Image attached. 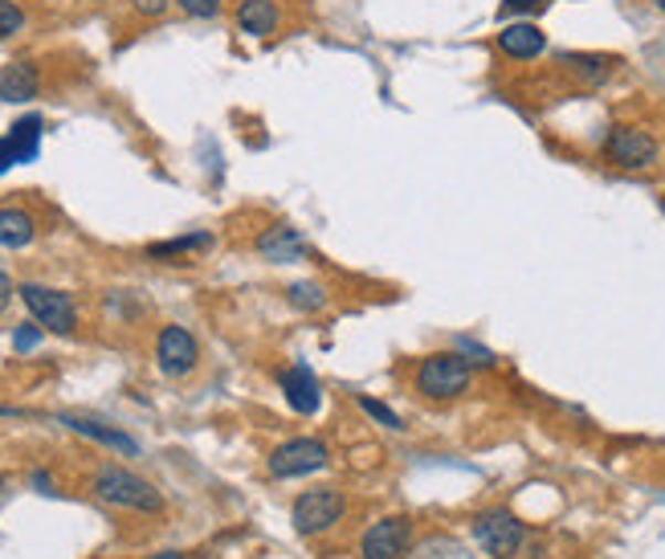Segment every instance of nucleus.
I'll return each instance as SVG.
<instances>
[{"mask_svg": "<svg viewBox=\"0 0 665 559\" xmlns=\"http://www.w3.org/2000/svg\"><path fill=\"white\" fill-rule=\"evenodd\" d=\"M21 25H25V13L17 9L13 0H0V38H13V33H21Z\"/></svg>", "mask_w": 665, "mask_h": 559, "instance_id": "obj_23", "label": "nucleus"}, {"mask_svg": "<svg viewBox=\"0 0 665 559\" xmlns=\"http://www.w3.org/2000/svg\"><path fill=\"white\" fill-rule=\"evenodd\" d=\"M62 425L74 429V433H82V437L98 441V445H110V450L127 453V457H135V453H139V445H135V441L127 437V433H119V429H107V425H98V421H86V416H62Z\"/></svg>", "mask_w": 665, "mask_h": 559, "instance_id": "obj_16", "label": "nucleus"}, {"mask_svg": "<svg viewBox=\"0 0 665 559\" xmlns=\"http://www.w3.org/2000/svg\"><path fill=\"white\" fill-rule=\"evenodd\" d=\"M38 238V225L25 209H0V245L4 250H25Z\"/></svg>", "mask_w": 665, "mask_h": 559, "instance_id": "obj_17", "label": "nucleus"}, {"mask_svg": "<svg viewBox=\"0 0 665 559\" xmlns=\"http://www.w3.org/2000/svg\"><path fill=\"white\" fill-rule=\"evenodd\" d=\"M498 50H503L506 57H515V62H531V57H539L547 50V38H543V29L531 25V21H510V25H503V33H498Z\"/></svg>", "mask_w": 665, "mask_h": 559, "instance_id": "obj_12", "label": "nucleus"}, {"mask_svg": "<svg viewBox=\"0 0 665 559\" xmlns=\"http://www.w3.org/2000/svg\"><path fill=\"white\" fill-rule=\"evenodd\" d=\"M131 9L144 17H160L163 9H168V0H131Z\"/></svg>", "mask_w": 665, "mask_h": 559, "instance_id": "obj_27", "label": "nucleus"}, {"mask_svg": "<svg viewBox=\"0 0 665 559\" xmlns=\"http://www.w3.org/2000/svg\"><path fill=\"white\" fill-rule=\"evenodd\" d=\"M94 494L110 506H127V510H144V515H160L163 498L147 478L131 474L123 466H103L94 474Z\"/></svg>", "mask_w": 665, "mask_h": 559, "instance_id": "obj_1", "label": "nucleus"}, {"mask_svg": "<svg viewBox=\"0 0 665 559\" xmlns=\"http://www.w3.org/2000/svg\"><path fill=\"white\" fill-rule=\"evenodd\" d=\"M257 253L274 262V266H291V262H303L306 257V241L298 238V229L291 225H274L257 238Z\"/></svg>", "mask_w": 665, "mask_h": 559, "instance_id": "obj_13", "label": "nucleus"}, {"mask_svg": "<svg viewBox=\"0 0 665 559\" xmlns=\"http://www.w3.org/2000/svg\"><path fill=\"white\" fill-rule=\"evenodd\" d=\"M238 29L250 33V38H270V33L278 29V4H274V0H241Z\"/></svg>", "mask_w": 665, "mask_h": 559, "instance_id": "obj_15", "label": "nucleus"}, {"mask_svg": "<svg viewBox=\"0 0 665 559\" xmlns=\"http://www.w3.org/2000/svg\"><path fill=\"white\" fill-rule=\"evenodd\" d=\"M474 539H478V547L486 556L510 559L522 544V523L510 510H486V515L474 519Z\"/></svg>", "mask_w": 665, "mask_h": 559, "instance_id": "obj_7", "label": "nucleus"}, {"mask_svg": "<svg viewBox=\"0 0 665 559\" xmlns=\"http://www.w3.org/2000/svg\"><path fill=\"white\" fill-rule=\"evenodd\" d=\"M21 303L29 307L33 323H41L45 331L54 335H74L78 327V307L66 291H50V286H38V282H25L21 286Z\"/></svg>", "mask_w": 665, "mask_h": 559, "instance_id": "obj_3", "label": "nucleus"}, {"mask_svg": "<svg viewBox=\"0 0 665 559\" xmlns=\"http://www.w3.org/2000/svg\"><path fill=\"white\" fill-rule=\"evenodd\" d=\"M347 510V498L331 486H319V491H306L294 498V510H291V523L298 535H323L331 531L335 523L344 519Z\"/></svg>", "mask_w": 665, "mask_h": 559, "instance_id": "obj_4", "label": "nucleus"}, {"mask_svg": "<svg viewBox=\"0 0 665 559\" xmlns=\"http://www.w3.org/2000/svg\"><path fill=\"white\" fill-rule=\"evenodd\" d=\"M409 544H413V527L409 519H380L363 531L360 556L363 559H404L409 556Z\"/></svg>", "mask_w": 665, "mask_h": 559, "instance_id": "obj_8", "label": "nucleus"}, {"mask_svg": "<svg viewBox=\"0 0 665 559\" xmlns=\"http://www.w3.org/2000/svg\"><path fill=\"white\" fill-rule=\"evenodd\" d=\"M291 303L303 310H323L327 307V294H323V286H315V282H294L291 291Z\"/></svg>", "mask_w": 665, "mask_h": 559, "instance_id": "obj_20", "label": "nucleus"}, {"mask_svg": "<svg viewBox=\"0 0 665 559\" xmlns=\"http://www.w3.org/2000/svg\"><path fill=\"white\" fill-rule=\"evenodd\" d=\"M41 323H25V327H17V335H13V347L17 351H33V347L41 344Z\"/></svg>", "mask_w": 665, "mask_h": 559, "instance_id": "obj_25", "label": "nucleus"}, {"mask_svg": "<svg viewBox=\"0 0 665 559\" xmlns=\"http://www.w3.org/2000/svg\"><path fill=\"white\" fill-rule=\"evenodd\" d=\"M360 409H363V413H368V416H372V421H380V425H384V429H404V421H400V416L392 413L388 404H380V400L360 397Z\"/></svg>", "mask_w": 665, "mask_h": 559, "instance_id": "obj_21", "label": "nucleus"}, {"mask_svg": "<svg viewBox=\"0 0 665 559\" xmlns=\"http://www.w3.org/2000/svg\"><path fill=\"white\" fill-rule=\"evenodd\" d=\"M547 4H551V0H503V4H498V17H531V13H543Z\"/></svg>", "mask_w": 665, "mask_h": 559, "instance_id": "obj_22", "label": "nucleus"}, {"mask_svg": "<svg viewBox=\"0 0 665 559\" xmlns=\"http://www.w3.org/2000/svg\"><path fill=\"white\" fill-rule=\"evenodd\" d=\"M278 384H282V397H286V404H291L294 413H319V404H323V384H319V376L310 372L306 363H291L286 372L278 376Z\"/></svg>", "mask_w": 665, "mask_h": 559, "instance_id": "obj_11", "label": "nucleus"}, {"mask_svg": "<svg viewBox=\"0 0 665 559\" xmlns=\"http://www.w3.org/2000/svg\"><path fill=\"white\" fill-rule=\"evenodd\" d=\"M653 4H657V9H662V13H665V0H653Z\"/></svg>", "mask_w": 665, "mask_h": 559, "instance_id": "obj_31", "label": "nucleus"}, {"mask_svg": "<svg viewBox=\"0 0 665 559\" xmlns=\"http://www.w3.org/2000/svg\"><path fill=\"white\" fill-rule=\"evenodd\" d=\"M469 388V360L457 351H437L425 356L416 368V392L429 400H453Z\"/></svg>", "mask_w": 665, "mask_h": 559, "instance_id": "obj_2", "label": "nucleus"}, {"mask_svg": "<svg viewBox=\"0 0 665 559\" xmlns=\"http://www.w3.org/2000/svg\"><path fill=\"white\" fill-rule=\"evenodd\" d=\"M568 70H576V74H584V78L600 82L612 74V57H597V54H563L559 57Z\"/></svg>", "mask_w": 665, "mask_h": 559, "instance_id": "obj_19", "label": "nucleus"}, {"mask_svg": "<svg viewBox=\"0 0 665 559\" xmlns=\"http://www.w3.org/2000/svg\"><path fill=\"white\" fill-rule=\"evenodd\" d=\"M156 360H160L163 376H188L200 360V347L192 339V331L184 327H163L160 339H156Z\"/></svg>", "mask_w": 665, "mask_h": 559, "instance_id": "obj_9", "label": "nucleus"}, {"mask_svg": "<svg viewBox=\"0 0 665 559\" xmlns=\"http://www.w3.org/2000/svg\"><path fill=\"white\" fill-rule=\"evenodd\" d=\"M327 466H331V453L315 437L282 441L278 450L270 453V474H274V478H303V474H315V470H327Z\"/></svg>", "mask_w": 665, "mask_h": 559, "instance_id": "obj_6", "label": "nucleus"}, {"mask_svg": "<svg viewBox=\"0 0 665 559\" xmlns=\"http://www.w3.org/2000/svg\"><path fill=\"white\" fill-rule=\"evenodd\" d=\"M147 559H188V556H180V551H160V556H147Z\"/></svg>", "mask_w": 665, "mask_h": 559, "instance_id": "obj_30", "label": "nucleus"}, {"mask_svg": "<svg viewBox=\"0 0 665 559\" xmlns=\"http://www.w3.org/2000/svg\"><path fill=\"white\" fill-rule=\"evenodd\" d=\"M657 139L641 127H612L609 139H604V160L625 168V172H645L657 164Z\"/></svg>", "mask_w": 665, "mask_h": 559, "instance_id": "obj_5", "label": "nucleus"}, {"mask_svg": "<svg viewBox=\"0 0 665 559\" xmlns=\"http://www.w3.org/2000/svg\"><path fill=\"white\" fill-rule=\"evenodd\" d=\"M33 486H38V491L50 494V486H54V482H50V474H33Z\"/></svg>", "mask_w": 665, "mask_h": 559, "instance_id": "obj_29", "label": "nucleus"}, {"mask_svg": "<svg viewBox=\"0 0 665 559\" xmlns=\"http://www.w3.org/2000/svg\"><path fill=\"white\" fill-rule=\"evenodd\" d=\"M188 17H200V21H209V17L221 13V0H176Z\"/></svg>", "mask_w": 665, "mask_h": 559, "instance_id": "obj_24", "label": "nucleus"}, {"mask_svg": "<svg viewBox=\"0 0 665 559\" xmlns=\"http://www.w3.org/2000/svg\"><path fill=\"white\" fill-rule=\"evenodd\" d=\"M38 66L33 62H9V66L0 70V98L4 103H29V98H38Z\"/></svg>", "mask_w": 665, "mask_h": 559, "instance_id": "obj_14", "label": "nucleus"}, {"mask_svg": "<svg viewBox=\"0 0 665 559\" xmlns=\"http://www.w3.org/2000/svg\"><path fill=\"white\" fill-rule=\"evenodd\" d=\"M192 250H213V233H188V238L160 241V245L147 250V257H180V253H192Z\"/></svg>", "mask_w": 665, "mask_h": 559, "instance_id": "obj_18", "label": "nucleus"}, {"mask_svg": "<svg viewBox=\"0 0 665 559\" xmlns=\"http://www.w3.org/2000/svg\"><path fill=\"white\" fill-rule=\"evenodd\" d=\"M457 347H462V351L469 356V363H482V368H490V363H494L490 351H486V347H474L469 339H457Z\"/></svg>", "mask_w": 665, "mask_h": 559, "instance_id": "obj_26", "label": "nucleus"}, {"mask_svg": "<svg viewBox=\"0 0 665 559\" xmlns=\"http://www.w3.org/2000/svg\"><path fill=\"white\" fill-rule=\"evenodd\" d=\"M9 298H13V282H9V274L0 270V310L9 307Z\"/></svg>", "mask_w": 665, "mask_h": 559, "instance_id": "obj_28", "label": "nucleus"}, {"mask_svg": "<svg viewBox=\"0 0 665 559\" xmlns=\"http://www.w3.org/2000/svg\"><path fill=\"white\" fill-rule=\"evenodd\" d=\"M41 115H25L21 123L9 127V135H0V172H9L13 164H29L38 160L41 147Z\"/></svg>", "mask_w": 665, "mask_h": 559, "instance_id": "obj_10", "label": "nucleus"}, {"mask_svg": "<svg viewBox=\"0 0 665 559\" xmlns=\"http://www.w3.org/2000/svg\"><path fill=\"white\" fill-rule=\"evenodd\" d=\"M662 213H665V192H662Z\"/></svg>", "mask_w": 665, "mask_h": 559, "instance_id": "obj_32", "label": "nucleus"}]
</instances>
